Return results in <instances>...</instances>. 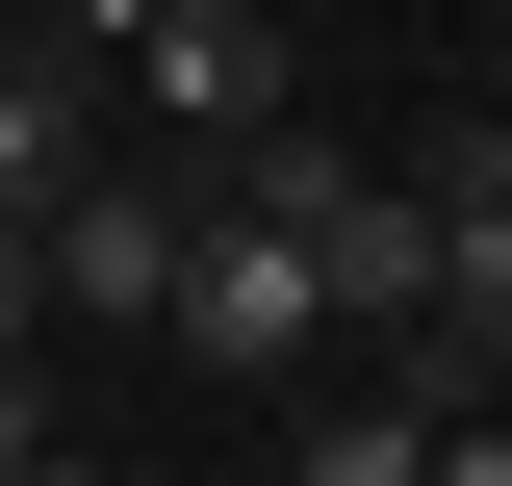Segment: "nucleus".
I'll list each match as a JSON object with an SVG mask.
<instances>
[{"label":"nucleus","instance_id":"obj_1","mask_svg":"<svg viewBox=\"0 0 512 486\" xmlns=\"http://www.w3.org/2000/svg\"><path fill=\"white\" fill-rule=\"evenodd\" d=\"M154 333H180L205 384H308V359H333V282H308V231H282V205H180Z\"/></svg>","mask_w":512,"mask_h":486},{"label":"nucleus","instance_id":"obj_2","mask_svg":"<svg viewBox=\"0 0 512 486\" xmlns=\"http://www.w3.org/2000/svg\"><path fill=\"white\" fill-rule=\"evenodd\" d=\"M410 205H436V359L512 384V128H436V154H410Z\"/></svg>","mask_w":512,"mask_h":486},{"label":"nucleus","instance_id":"obj_3","mask_svg":"<svg viewBox=\"0 0 512 486\" xmlns=\"http://www.w3.org/2000/svg\"><path fill=\"white\" fill-rule=\"evenodd\" d=\"M77 180H103V52L26 26V52H0V231H52Z\"/></svg>","mask_w":512,"mask_h":486},{"label":"nucleus","instance_id":"obj_4","mask_svg":"<svg viewBox=\"0 0 512 486\" xmlns=\"http://www.w3.org/2000/svg\"><path fill=\"white\" fill-rule=\"evenodd\" d=\"M26 282H52V307H128V333H154V282H180V205H154V180L103 154V180H77L52 231H26Z\"/></svg>","mask_w":512,"mask_h":486},{"label":"nucleus","instance_id":"obj_5","mask_svg":"<svg viewBox=\"0 0 512 486\" xmlns=\"http://www.w3.org/2000/svg\"><path fill=\"white\" fill-rule=\"evenodd\" d=\"M128 52H154V128H205V154H231V128L282 103V26H256V0H154Z\"/></svg>","mask_w":512,"mask_h":486},{"label":"nucleus","instance_id":"obj_6","mask_svg":"<svg viewBox=\"0 0 512 486\" xmlns=\"http://www.w3.org/2000/svg\"><path fill=\"white\" fill-rule=\"evenodd\" d=\"M282 486H436V384H359V410L282 435Z\"/></svg>","mask_w":512,"mask_h":486},{"label":"nucleus","instance_id":"obj_7","mask_svg":"<svg viewBox=\"0 0 512 486\" xmlns=\"http://www.w3.org/2000/svg\"><path fill=\"white\" fill-rule=\"evenodd\" d=\"M436 486H512V410H487V384L436 410Z\"/></svg>","mask_w":512,"mask_h":486},{"label":"nucleus","instance_id":"obj_8","mask_svg":"<svg viewBox=\"0 0 512 486\" xmlns=\"http://www.w3.org/2000/svg\"><path fill=\"white\" fill-rule=\"evenodd\" d=\"M26 333H52V282H26V231H0V359H26Z\"/></svg>","mask_w":512,"mask_h":486},{"label":"nucleus","instance_id":"obj_9","mask_svg":"<svg viewBox=\"0 0 512 486\" xmlns=\"http://www.w3.org/2000/svg\"><path fill=\"white\" fill-rule=\"evenodd\" d=\"M128 26H154V0H52V52H128Z\"/></svg>","mask_w":512,"mask_h":486},{"label":"nucleus","instance_id":"obj_10","mask_svg":"<svg viewBox=\"0 0 512 486\" xmlns=\"http://www.w3.org/2000/svg\"><path fill=\"white\" fill-rule=\"evenodd\" d=\"M0 486H103V461H77V435H52V461H0Z\"/></svg>","mask_w":512,"mask_h":486}]
</instances>
